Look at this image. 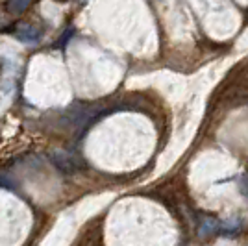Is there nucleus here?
Wrapping results in <instances>:
<instances>
[{
    "label": "nucleus",
    "mask_w": 248,
    "mask_h": 246,
    "mask_svg": "<svg viewBox=\"0 0 248 246\" xmlns=\"http://www.w3.org/2000/svg\"><path fill=\"white\" fill-rule=\"evenodd\" d=\"M31 0H8L6 2V10L10 11L11 15H21L28 10Z\"/></svg>",
    "instance_id": "obj_2"
},
{
    "label": "nucleus",
    "mask_w": 248,
    "mask_h": 246,
    "mask_svg": "<svg viewBox=\"0 0 248 246\" xmlns=\"http://www.w3.org/2000/svg\"><path fill=\"white\" fill-rule=\"evenodd\" d=\"M15 37L22 43H35L41 39V30L35 24H21L15 31Z\"/></svg>",
    "instance_id": "obj_1"
}]
</instances>
